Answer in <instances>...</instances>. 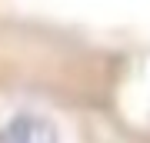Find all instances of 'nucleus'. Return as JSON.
I'll return each mask as SVG.
<instances>
[{"label":"nucleus","instance_id":"obj_1","mask_svg":"<svg viewBox=\"0 0 150 143\" xmlns=\"http://www.w3.org/2000/svg\"><path fill=\"white\" fill-rule=\"evenodd\" d=\"M93 67H0V143H127Z\"/></svg>","mask_w":150,"mask_h":143}]
</instances>
